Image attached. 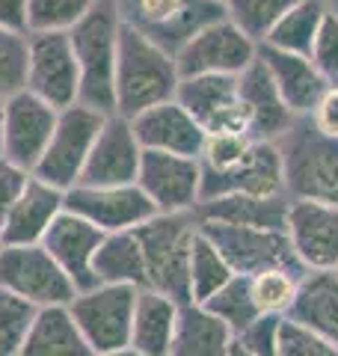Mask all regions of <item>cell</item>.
<instances>
[{"instance_id": "obj_1", "label": "cell", "mask_w": 338, "mask_h": 356, "mask_svg": "<svg viewBox=\"0 0 338 356\" xmlns=\"http://www.w3.org/2000/svg\"><path fill=\"white\" fill-rule=\"evenodd\" d=\"M178 83L182 74L172 54L122 21L116 54V113L125 119L140 116L143 110L175 98Z\"/></svg>"}, {"instance_id": "obj_2", "label": "cell", "mask_w": 338, "mask_h": 356, "mask_svg": "<svg viewBox=\"0 0 338 356\" xmlns=\"http://www.w3.org/2000/svg\"><path fill=\"white\" fill-rule=\"evenodd\" d=\"M119 6L116 0H95L89 13L69 30L77 69H81V95L77 102L116 113V54H119Z\"/></svg>"}, {"instance_id": "obj_3", "label": "cell", "mask_w": 338, "mask_h": 356, "mask_svg": "<svg viewBox=\"0 0 338 356\" xmlns=\"http://www.w3.org/2000/svg\"><path fill=\"white\" fill-rule=\"evenodd\" d=\"M276 146L288 199L338 205V137L323 134L309 116H297Z\"/></svg>"}, {"instance_id": "obj_4", "label": "cell", "mask_w": 338, "mask_h": 356, "mask_svg": "<svg viewBox=\"0 0 338 356\" xmlns=\"http://www.w3.org/2000/svg\"><path fill=\"white\" fill-rule=\"evenodd\" d=\"M196 229V214H154L134 229L145 259V288L175 303H190V250Z\"/></svg>"}, {"instance_id": "obj_5", "label": "cell", "mask_w": 338, "mask_h": 356, "mask_svg": "<svg viewBox=\"0 0 338 356\" xmlns=\"http://www.w3.org/2000/svg\"><path fill=\"white\" fill-rule=\"evenodd\" d=\"M119 18L175 57L214 21L229 18L223 0H116Z\"/></svg>"}, {"instance_id": "obj_6", "label": "cell", "mask_w": 338, "mask_h": 356, "mask_svg": "<svg viewBox=\"0 0 338 356\" xmlns=\"http://www.w3.org/2000/svg\"><path fill=\"white\" fill-rule=\"evenodd\" d=\"M104 113L86 107V104H72L63 107L60 116H56V125L51 134V143L45 154L39 158V163L33 166V178L56 187V191H72V187L81 181L83 163L89 158V152L95 146V137L101 125H104Z\"/></svg>"}, {"instance_id": "obj_7", "label": "cell", "mask_w": 338, "mask_h": 356, "mask_svg": "<svg viewBox=\"0 0 338 356\" xmlns=\"http://www.w3.org/2000/svg\"><path fill=\"white\" fill-rule=\"evenodd\" d=\"M199 232L214 247L223 252V259L238 276H255L273 267L306 273L300 264L294 247L285 235V229H250V226H232V222L217 220H196Z\"/></svg>"}, {"instance_id": "obj_8", "label": "cell", "mask_w": 338, "mask_h": 356, "mask_svg": "<svg viewBox=\"0 0 338 356\" xmlns=\"http://www.w3.org/2000/svg\"><path fill=\"white\" fill-rule=\"evenodd\" d=\"M0 288L24 297L36 309L45 306H69L77 288L63 273V267L51 259L42 243L13 247L3 243L0 250Z\"/></svg>"}, {"instance_id": "obj_9", "label": "cell", "mask_w": 338, "mask_h": 356, "mask_svg": "<svg viewBox=\"0 0 338 356\" xmlns=\"http://www.w3.org/2000/svg\"><path fill=\"white\" fill-rule=\"evenodd\" d=\"M137 294L140 288L131 285H95L89 291L74 294L69 312L95 356L131 344V321Z\"/></svg>"}, {"instance_id": "obj_10", "label": "cell", "mask_w": 338, "mask_h": 356, "mask_svg": "<svg viewBox=\"0 0 338 356\" xmlns=\"http://www.w3.org/2000/svg\"><path fill=\"white\" fill-rule=\"evenodd\" d=\"M27 92L56 110L77 104L81 69H77L69 33H27Z\"/></svg>"}, {"instance_id": "obj_11", "label": "cell", "mask_w": 338, "mask_h": 356, "mask_svg": "<svg viewBox=\"0 0 338 356\" xmlns=\"http://www.w3.org/2000/svg\"><path fill=\"white\" fill-rule=\"evenodd\" d=\"M258 57V42L234 24L232 18L214 21L205 30H199L182 51L175 54V65L182 77H202V74H241L246 65Z\"/></svg>"}, {"instance_id": "obj_12", "label": "cell", "mask_w": 338, "mask_h": 356, "mask_svg": "<svg viewBox=\"0 0 338 356\" xmlns=\"http://www.w3.org/2000/svg\"><path fill=\"white\" fill-rule=\"evenodd\" d=\"M137 187L149 196L157 214H193L202 199L199 158L143 149Z\"/></svg>"}, {"instance_id": "obj_13", "label": "cell", "mask_w": 338, "mask_h": 356, "mask_svg": "<svg viewBox=\"0 0 338 356\" xmlns=\"http://www.w3.org/2000/svg\"><path fill=\"white\" fill-rule=\"evenodd\" d=\"M175 98L205 134H246L238 74L182 77Z\"/></svg>"}, {"instance_id": "obj_14", "label": "cell", "mask_w": 338, "mask_h": 356, "mask_svg": "<svg viewBox=\"0 0 338 356\" xmlns=\"http://www.w3.org/2000/svg\"><path fill=\"white\" fill-rule=\"evenodd\" d=\"M65 211L92 222L104 235L134 232L145 220H152L157 214L154 205L149 202V196L137 184H122V187L74 184L72 191H65Z\"/></svg>"}, {"instance_id": "obj_15", "label": "cell", "mask_w": 338, "mask_h": 356, "mask_svg": "<svg viewBox=\"0 0 338 356\" xmlns=\"http://www.w3.org/2000/svg\"><path fill=\"white\" fill-rule=\"evenodd\" d=\"M140 161H143V146L131 128V119L110 113L98 131L95 146L89 152L77 184H86V187L137 184Z\"/></svg>"}, {"instance_id": "obj_16", "label": "cell", "mask_w": 338, "mask_h": 356, "mask_svg": "<svg viewBox=\"0 0 338 356\" xmlns=\"http://www.w3.org/2000/svg\"><path fill=\"white\" fill-rule=\"evenodd\" d=\"M60 110L33 92H18L3 102V158L33 172L51 143Z\"/></svg>"}, {"instance_id": "obj_17", "label": "cell", "mask_w": 338, "mask_h": 356, "mask_svg": "<svg viewBox=\"0 0 338 356\" xmlns=\"http://www.w3.org/2000/svg\"><path fill=\"white\" fill-rule=\"evenodd\" d=\"M285 235L306 270H338V205L291 199Z\"/></svg>"}, {"instance_id": "obj_18", "label": "cell", "mask_w": 338, "mask_h": 356, "mask_svg": "<svg viewBox=\"0 0 338 356\" xmlns=\"http://www.w3.org/2000/svg\"><path fill=\"white\" fill-rule=\"evenodd\" d=\"M282 196L285 193V172H282L279 146L270 140H252L250 152L241 163H234L225 172H202V199L217 196Z\"/></svg>"}, {"instance_id": "obj_19", "label": "cell", "mask_w": 338, "mask_h": 356, "mask_svg": "<svg viewBox=\"0 0 338 356\" xmlns=\"http://www.w3.org/2000/svg\"><path fill=\"white\" fill-rule=\"evenodd\" d=\"M101 238H104V232H98L92 222H86L83 217L72 214V211H63L48 229L42 247L63 267V273L69 276L77 291H89V288L98 285L92 273V261H95Z\"/></svg>"}, {"instance_id": "obj_20", "label": "cell", "mask_w": 338, "mask_h": 356, "mask_svg": "<svg viewBox=\"0 0 338 356\" xmlns=\"http://www.w3.org/2000/svg\"><path fill=\"white\" fill-rule=\"evenodd\" d=\"M131 128L145 152H169V154H184V158H199L202 143H205V131L178 104V98H169L163 104L143 110L140 116L131 119Z\"/></svg>"}, {"instance_id": "obj_21", "label": "cell", "mask_w": 338, "mask_h": 356, "mask_svg": "<svg viewBox=\"0 0 338 356\" xmlns=\"http://www.w3.org/2000/svg\"><path fill=\"white\" fill-rule=\"evenodd\" d=\"M65 211V193L56 187L39 181L30 175L27 187L9 208V214L0 222V238L13 247H27V243H42L54 220Z\"/></svg>"}, {"instance_id": "obj_22", "label": "cell", "mask_w": 338, "mask_h": 356, "mask_svg": "<svg viewBox=\"0 0 338 356\" xmlns=\"http://www.w3.org/2000/svg\"><path fill=\"white\" fill-rule=\"evenodd\" d=\"M258 60L264 63L270 81L276 83L282 102L294 113V119L309 116L312 107L318 104V98L323 95V89L330 86V81L303 54H288V51L270 48V44H258Z\"/></svg>"}, {"instance_id": "obj_23", "label": "cell", "mask_w": 338, "mask_h": 356, "mask_svg": "<svg viewBox=\"0 0 338 356\" xmlns=\"http://www.w3.org/2000/svg\"><path fill=\"white\" fill-rule=\"evenodd\" d=\"M238 86H241L243 110H246V134H250L252 140L276 143L282 134L291 128L294 113L285 107L276 83L270 81L264 63L258 57L252 65H246V69L238 74Z\"/></svg>"}, {"instance_id": "obj_24", "label": "cell", "mask_w": 338, "mask_h": 356, "mask_svg": "<svg viewBox=\"0 0 338 356\" xmlns=\"http://www.w3.org/2000/svg\"><path fill=\"white\" fill-rule=\"evenodd\" d=\"M294 324L338 344V270H306L288 315Z\"/></svg>"}, {"instance_id": "obj_25", "label": "cell", "mask_w": 338, "mask_h": 356, "mask_svg": "<svg viewBox=\"0 0 338 356\" xmlns=\"http://www.w3.org/2000/svg\"><path fill=\"white\" fill-rule=\"evenodd\" d=\"M291 199L282 196H217L196 205V220H217L232 222V226H250V229H285Z\"/></svg>"}, {"instance_id": "obj_26", "label": "cell", "mask_w": 338, "mask_h": 356, "mask_svg": "<svg viewBox=\"0 0 338 356\" xmlns=\"http://www.w3.org/2000/svg\"><path fill=\"white\" fill-rule=\"evenodd\" d=\"M178 309H182V303H175L172 297L143 288L137 294V306H134L131 348L145 356H169L178 324Z\"/></svg>"}, {"instance_id": "obj_27", "label": "cell", "mask_w": 338, "mask_h": 356, "mask_svg": "<svg viewBox=\"0 0 338 356\" xmlns=\"http://www.w3.org/2000/svg\"><path fill=\"white\" fill-rule=\"evenodd\" d=\"M21 356H95L69 306H45L36 312Z\"/></svg>"}, {"instance_id": "obj_28", "label": "cell", "mask_w": 338, "mask_h": 356, "mask_svg": "<svg viewBox=\"0 0 338 356\" xmlns=\"http://www.w3.org/2000/svg\"><path fill=\"white\" fill-rule=\"evenodd\" d=\"M238 339L202 303H182L169 356H225Z\"/></svg>"}, {"instance_id": "obj_29", "label": "cell", "mask_w": 338, "mask_h": 356, "mask_svg": "<svg viewBox=\"0 0 338 356\" xmlns=\"http://www.w3.org/2000/svg\"><path fill=\"white\" fill-rule=\"evenodd\" d=\"M92 273L98 285H131L145 288V259L134 232H113L98 243Z\"/></svg>"}, {"instance_id": "obj_30", "label": "cell", "mask_w": 338, "mask_h": 356, "mask_svg": "<svg viewBox=\"0 0 338 356\" xmlns=\"http://www.w3.org/2000/svg\"><path fill=\"white\" fill-rule=\"evenodd\" d=\"M326 0H300L282 15L270 33L264 36L261 44H270V48H279V51H288V54H303L309 57L312 54V44L314 36L321 30V21L326 15Z\"/></svg>"}, {"instance_id": "obj_31", "label": "cell", "mask_w": 338, "mask_h": 356, "mask_svg": "<svg viewBox=\"0 0 338 356\" xmlns=\"http://www.w3.org/2000/svg\"><path fill=\"white\" fill-rule=\"evenodd\" d=\"M232 276H238V273L223 259V252L196 229L193 250H190V303H205Z\"/></svg>"}, {"instance_id": "obj_32", "label": "cell", "mask_w": 338, "mask_h": 356, "mask_svg": "<svg viewBox=\"0 0 338 356\" xmlns=\"http://www.w3.org/2000/svg\"><path fill=\"white\" fill-rule=\"evenodd\" d=\"M202 306H205L211 315H217L234 336H243V332L261 318V312L255 306V297H252L250 276H232V280L225 282L217 294H211Z\"/></svg>"}, {"instance_id": "obj_33", "label": "cell", "mask_w": 338, "mask_h": 356, "mask_svg": "<svg viewBox=\"0 0 338 356\" xmlns=\"http://www.w3.org/2000/svg\"><path fill=\"white\" fill-rule=\"evenodd\" d=\"M300 280H303V273L285 270V267H273V270L250 276L252 297H255V306L261 312V318H285L297 297Z\"/></svg>"}, {"instance_id": "obj_34", "label": "cell", "mask_w": 338, "mask_h": 356, "mask_svg": "<svg viewBox=\"0 0 338 356\" xmlns=\"http://www.w3.org/2000/svg\"><path fill=\"white\" fill-rule=\"evenodd\" d=\"M229 18L238 24L252 42L261 44L270 27L300 0H223Z\"/></svg>"}, {"instance_id": "obj_35", "label": "cell", "mask_w": 338, "mask_h": 356, "mask_svg": "<svg viewBox=\"0 0 338 356\" xmlns=\"http://www.w3.org/2000/svg\"><path fill=\"white\" fill-rule=\"evenodd\" d=\"M36 312L24 297L0 288V356H21Z\"/></svg>"}, {"instance_id": "obj_36", "label": "cell", "mask_w": 338, "mask_h": 356, "mask_svg": "<svg viewBox=\"0 0 338 356\" xmlns=\"http://www.w3.org/2000/svg\"><path fill=\"white\" fill-rule=\"evenodd\" d=\"M95 0H27V33H69Z\"/></svg>"}, {"instance_id": "obj_37", "label": "cell", "mask_w": 338, "mask_h": 356, "mask_svg": "<svg viewBox=\"0 0 338 356\" xmlns=\"http://www.w3.org/2000/svg\"><path fill=\"white\" fill-rule=\"evenodd\" d=\"M27 33L0 30V102L27 89Z\"/></svg>"}, {"instance_id": "obj_38", "label": "cell", "mask_w": 338, "mask_h": 356, "mask_svg": "<svg viewBox=\"0 0 338 356\" xmlns=\"http://www.w3.org/2000/svg\"><path fill=\"white\" fill-rule=\"evenodd\" d=\"M250 146H252L250 134H205V143H202V152H199L202 172L232 170L234 163L243 161Z\"/></svg>"}, {"instance_id": "obj_39", "label": "cell", "mask_w": 338, "mask_h": 356, "mask_svg": "<svg viewBox=\"0 0 338 356\" xmlns=\"http://www.w3.org/2000/svg\"><path fill=\"white\" fill-rule=\"evenodd\" d=\"M276 348H279V356H338V344L294 324L291 318H279Z\"/></svg>"}, {"instance_id": "obj_40", "label": "cell", "mask_w": 338, "mask_h": 356, "mask_svg": "<svg viewBox=\"0 0 338 356\" xmlns=\"http://www.w3.org/2000/svg\"><path fill=\"white\" fill-rule=\"evenodd\" d=\"M309 60L314 63V69H318L326 81L338 83V13L335 9H326Z\"/></svg>"}, {"instance_id": "obj_41", "label": "cell", "mask_w": 338, "mask_h": 356, "mask_svg": "<svg viewBox=\"0 0 338 356\" xmlns=\"http://www.w3.org/2000/svg\"><path fill=\"white\" fill-rule=\"evenodd\" d=\"M27 181H30L27 170H21L18 163L6 161V158H0V222L9 214V208L15 205V199L27 187Z\"/></svg>"}, {"instance_id": "obj_42", "label": "cell", "mask_w": 338, "mask_h": 356, "mask_svg": "<svg viewBox=\"0 0 338 356\" xmlns=\"http://www.w3.org/2000/svg\"><path fill=\"white\" fill-rule=\"evenodd\" d=\"M309 119L318 125L323 134L338 137V83H330L323 89V95L318 98V104L312 107Z\"/></svg>"}, {"instance_id": "obj_43", "label": "cell", "mask_w": 338, "mask_h": 356, "mask_svg": "<svg viewBox=\"0 0 338 356\" xmlns=\"http://www.w3.org/2000/svg\"><path fill=\"white\" fill-rule=\"evenodd\" d=\"M0 30L27 33V0H0Z\"/></svg>"}, {"instance_id": "obj_44", "label": "cell", "mask_w": 338, "mask_h": 356, "mask_svg": "<svg viewBox=\"0 0 338 356\" xmlns=\"http://www.w3.org/2000/svg\"><path fill=\"white\" fill-rule=\"evenodd\" d=\"M225 356H258V353H255V350H252L243 339H234V341H232V348H229V353H225Z\"/></svg>"}, {"instance_id": "obj_45", "label": "cell", "mask_w": 338, "mask_h": 356, "mask_svg": "<svg viewBox=\"0 0 338 356\" xmlns=\"http://www.w3.org/2000/svg\"><path fill=\"white\" fill-rule=\"evenodd\" d=\"M98 356H145V353L134 350L131 344H128V348H119V350H110V353H98Z\"/></svg>"}, {"instance_id": "obj_46", "label": "cell", "mask_w": 338, "mask_h": 356, "mask_svg": "<svg viewBox=\"0 0 338 356\" xmlns=\"http://www.w3.org/2000/svg\"><path fill=\"white\" fill-rule=\"evenodd\" d=\"M0 158H3V102H0Z\"/></svg>"}, {"instance_id": "obj_47", "label": "cell", "mask_w": 338, "mask_h": 356, "mask_svg": "<svg viewBox=\"0 0 338 356\" xmlns=\"http://www.w3.org/2000/svg\"><path fill=\"white\" fill-rule=\"evenodd\" d=\"M326 6H330V9H335V13H338V0H326Z\"/></svg>"}, {"instance_id": "obj_48", "label": "cell", "mask_w": 338, "mask_h": 356, "mask_svg": "<svg viewBox=\"0 0 338 356\" xmlns=\"http://www.w3.org/2000/svg\"><path fill=\"white\" fill-rule=\"evenodd\" d=\"M0 250H3V238H0Z\"/></svg>"}]
</instances>
